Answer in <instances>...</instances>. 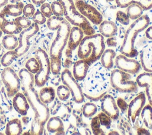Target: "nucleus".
Masks as SVG:
<instances>
[{"label": "nucleus", "instance_id": "c9c22d12", "mask_svg": "<svg viewBox=\"0 0 152 135\" xmlns=\"http://www.w3.org/2000/svg\"><path fill=\"white\" fill-rule=\"evenodd\" d=\"M101 124L99 119L98 116L94 117L91 121V128L93 131V133L96 135L99 134H104L103 131L100 128Z\"/></svg>", "mask_w": 152, "mask_h": 135}, {"label": "nucleus", "instance_id": "1a4fd4ad", "mask_svg": "<svg viewBox=\"0 0 152 135\" xmlns=\"http://www.w3.org/2000/svg\"><path fill=\"white\" fill-rule=\"evenodd\" d=\"M2 81L5 85L8 97H13L21 89V81L18 75L10 67H5L1 73Z\"/></svg>", "mask_w": 152, "mask_h": 135}, {"label": "nucleus", "instance_id": "603ef678", "mask_svg": "<svg viewBox=\"0 0 152 135\" xmlns=\"http://www.w3.org/2000/svg\"><path fill=\"white\" fill-rule=\"evenodd\" d=\"M107 1H108V2H112V1H115V0H106Z\"/></svg>", "mask_w": 152, "mask_h": 135}, {"label": "nucleus", "instance_id": "393cba45", "mask_svg": "<svg viewBox=\"0 0 152 135\" xmlns=\"http://www.w3.org/2000/svg\"><path fill=\"white\" fill-rule=\"evenodd\" d=\"M23 8L24 4L21 2H19L16 4H7L4 6L1 12L3 13L5 15H8L17 17L21 15Z\"/></svg>", "mask_w": 152, "mask_h": 135}, {"label": "nucleus", "instance_id": "f8f14e48", "mask_svg": "<svg viewBox=\"0 0 152 135\" xmlns=\"http://www.w3.org/2000/svg\"><path fill=\"white\" fill-rule=\"evenodd\" d=\"M115 64L116 68L131 74H137L142 68L140 62L137 60L122 54L116 56Z\"/></svg>", "mask_w": 152, "mask_h": 135}, {"label": "nucleus", "instance_id": "8fccbe9b", "mask_svg": "<svg viewBox=\"0 0 152 135\" xmlns=\"http://www.w3.org/2000/svg\"><path fill=\"white\" fill-rule=\"evenodd\" d=\"M11 4H16L20 2L21 0H8Z\"/></svg>", "mask_w": 152, "mask_h": 135}, {"label": "nucleus", "instance_id": "cd10ccee", "mask_svg": "<svg viewBox=\"0 0 152 135\" xmlns=\"http://www.w3.org/2000/svg\"><path fill=\"white\" fill-rule=\"evenodd\" d=\"M144 10L137 4H131L126 7V13L131 20H135L143 14Z\"/></svg>", "mask_w": 152, "mask_h": 135}, {"label": "nucleus", "instance_id": "4468645a", "mask_svg": "<svg viewBox=\"0 0 152 135\" xmlns=\"http://www.w3.org/2000/svg\"><path fill=\"white\" fill-rule=\"evenodd\" d=\"M101 110L112 120H116L119 115V110L115 98L109 94L104 95L101 99Z\"/></svg>", "mask_w": 152, "mask_h": 135}, {"label": "nucleus", "instance_id": "f3484780", "mask_svg": "<svg viewBox=\"0 0 152 135\" xmlns=\"http://www.w3.org/2000/svg\"><path fill=\"white\" fill-rule=\"evenodd\" d=\"M84 36V34L81 29L77 26H73L71 27L67 42L68 49L71 51H74L78 48Z\"/></svg>", "mask_w": 152, "mask_h": 135}, {"label": "nucleus", "instance_id": "0eeeda50", "mask_svg": "<svg viewBox=\"0 0 152 135\" xmlns=\"http://www.w3.org/2000/svg\"><path fill=\"white\" fill-rule=\"evenodd\" d=\"M34 57L39 63V69L34 75V84L36 86L43 87L48 81L50 73V59L48 54L43 49L36 51Z\"/></svg>", "mask_w": 152, "mask_h": 135}, {"label": "nucleus", "instance_id": "c03bdc74", "mask_svg": "<svg viewBox=\"0 0 152 135\" xmlns=\"http://www.w3.org/2000/svg\"><path fill=\"white\" fill-rule=\"evenodd\" d=\"M40 11L45 15V17L48 18H49L53 15L50 5L48 3L45 2L43 4H42L40 6Z\"/></svg>", "mask_w": 152, "mask_h": 135}, {"label": "nucleus", "instance_id": "49530a36", "mask_svg": "<svg viewBox=\"0 0 152 135\" xmlns=\"http://www.w3.org/2000/svg\"><path fill=\"white\" fill-rule=\"evenodd\" d=\"M145 34L147 39L152 40V26H148L145 29Z\"/></svg>", "mask_w": 152, "mask_h": 135}, {"label": "nucleus", "instance_id": "39448f33", "mask_svg": "<svg viewBox=\"0 0 152 135\" xmlns=\"http://www.w3.org/2000/svg\"><path fill=\"white\" fill-rule=\"evenodd\" d=\"M63 6L64 18L74 26L81 29L84 35H91L96 33L90 21L77 10L73 0H58Z\"/></svg>", "mask_w": 152, "mask_h": 135}, {"label": "nucleus", "instance_id": "37998d69", "mask_svg": "<svg viewBox=\"0 0 152 135\" xmlns=\"http://www.w3.org/2000/svg\"><path fill=\"white\" fill-rule=\"evenodd\" d=\"M36 10L34 6L31 4H27L24 6L23 10V14L24 16L30 18H32L34 14L35 13Z\"/></svg>", "mask_w": 152, "mask_h": 135}, {"label": "nucleus", "instance_id": "72a5a7b5", "mask_svg": "<svg viewBox=\"0 0 152 135\" xmlns=\"http://www.w3.org/2000/svg\"><path fill=\"white\" fill-rule=\"evenodd\" d=\"M56 94L58 99L62 101L68 100L71 96V92L69 89L64 84L59 85L57 87Z\"/></svg>", "mask_w": 152, "mask_h": 135}, {"label": "nucleus", "instance_id": "e433bc0d", "mask_svg": "<svg viewBox=\"0 0 152 135\" xmlns=\"http://www.w3.org/2000/svg\"><path fill=\"white\" fill-rule=\"evenodd\" d=\"M51 9L53 15L57 17L64 16V8L61 3L59 1H55L50 4Z\"/></svg>", "mask_w": 152, "mask_h": 135}, {"label": "nucleus", "instance_id": "473e14b6", "mask_svg": "<svg viewBox=\"0 0 152 135\" xmlns=\"http://www.w3.org/2000/svg\"><path fill=\"white\" fill-rule=\"evenodd\" d=\"M50 72L53 75H58L61 70L62 61L61 58L50 57Z\"/></svg>", "mask_w": 152, "mask_h": 135}, {"label": "nucleus", "instance_id": "ddd939ff", "mask_svg": "<svg viewBox=\"0 0 152 135\" xmlns=\"http://www.w3.org/2000/svg\"><path fill=\"white\" fill-rule=\"evenodd\" d=\"M146 99L145 94L144 92H140L128 104V117L132 125L135 124L137 118L140 117L141 112L145 106Z\"/></svg>", "mask_w": 152, "mask_h": 135}, {"label": "nucleus", "instance_id": "4c0bfd02", "mask_svg": "<svg viewBox=\"0 0 152 135\" xmlns=\"http://www.w3.org/2000/svg\"><path fill=\"white\" fill-rule=\"evenodd\" d=\"M14 22L21 29H26L31 24V20L25 16H18L14 20Z\"/></svg>", "mask_w": 152, "mask_h": 135}, {"label": "nucleus", "instance_id": "09e8293b", "mask_svg": "<svg viewBox=\"0 0 152 135\" xmlns=\"http://www.w3.org/2000/svg\"><path fill=\"white\" fill-rule=\"evenodd\" d=\"M8 0H0V8L7 4Z\"/></svg>", "mask_w": 152, "mask_h": 135}, {"label": "nucleus", "instance_id": "5701e85b", "mask_svg": "<svg viewBox=\"0 0 152 135\" xmlns=\"http://www.w3.org/2000/svg\"><path fill=\"white\" fill-rule=\"evenodd\" d=\"M116 56V53L113 49L110 48L105 49L100 58L102 65L107 70H110L113 67V59Z\"/></svg>", "mask_w": 152, "mask_h": 135}, {"label": "nucleus", "instance_id": "7c9ffc66", "mask_svg": "<svg viewBox=\"0 0 152 135\" xmlns=\"http://www.w3.org/2000/svg\"><path fill=\"white\" fill-rule=\"evenodd\" d=\"M18 56L14 50H10L5 53L1 59V64L4 67H9Z\"/></svg>", "mask_w": 152, "mask_h": 135}, {"label": "nucleus", "instance_id": "a18cd8bd", "mask_svg": "<svg viewBox=\"0 0 152 135\" xmlns=\"http://www.w3.org/2000/svg\"><path fill=\"white\" fill-rule=\"evenodd\" d=\"M116 104L118 108H119L122 112H124L128 110V104H127L126 101L122 98H118L116 101Z\"/></svg>", "mask_w": 152, "mask_h": 135}, {"label": "nucleus", "instance_id": "a878e982", "mask_svg": "<svg viewBox=\"0 0 152 135\" xmlns=\"http://www.w3.org/2000/svg\"><path fill=\"white\" fill-rule=\"evenodd\" d=\"M23 132L22 124L18 118L10 120L6 125L5 133L7 135H20Z\"/></svg>", "mask_w": 152, "mask_h": 135}, {"label": "nucleus", "instance_id": "f704fd0d", "mask_svg": "<svg viewBox=\"0 0 152 135\" xmlns=\"http://www.w3.org/2000/svg\"><path fill=\"white\" fill-rule=\"evenodd\" d=\"M39 63L35 57L28 59L26 62V68L31 73L35 74L39 69Z\"/></svg>", "mask_w": 152, "mask_h": 135}, {"label": "nucleus", "instance_id": "20e7f679", "mask_svg": "<svg viewBox=\"0 0 152 135\" xmlns=\"http://www.w3.org/2000/svg\"><path fill=\"white\" fill-rule=\"evenodd\" d=\"M150 21V17L147 14H142L140 18L134 21L126 30L119 49L121 54L129 58H134L138 55L135 47L136 38L139 33L145 30L149 26Z\"/></svg>", "mask_w": 152, "mask_h": 135}, {"label": "nucleus", "instance_id": "dca6fc26", "mask_svg": "<svg viewBox=\"0 0 152 135\" xmlns=\"http://www.w3.org/2000/svg\"><path fill=\"white\" fill-rule=\"evenodd\" d=\"M12 106L14 109L23 116L27 115L30 108V105L27 98L23 93L19 92L13 96Z\"/></svg>", "mask_w": 152, "mask_h": 135}, {"label": "nucleus", "instance_id": "a19ab883", "mask_svg": "<svg viewBox=\"0 0 152 135\" xmlns=\"http://www.w3.org/2000/svg\"><path fill=\"white\" fill-rule=\"evenodd\" d=\"M44 130V125L33 119L31 126V134H42Z\"/></svg>", "mask_w": 152, "mask_h": 135}, {"label": "nucleus", "instance_id": "bb28decb", "mask_svg": "<svg viewBox=\"0 0 152 135\" xmlns=\"http://www.w3.org/2000/svg\"><path fill=\"white\" fill-rule=\"evenodd\" d=\"M39 96L40 101L45 104H49L52 102L56 96L55 89L52 87H45L40 89Z\"/></svg>", "mask_w": 152, "mask_h": 135}, {"label": "nucleus", "instance_id": "2f4dec72", "mask_svg": "<svg viewBox=\"0 0 152 135\" xmlns=\"http://www.w3.org/2000/svg\"><path fill=\"white\" fill-rule=\"evenodd\" d=\"M97 112V107L93 102L86 103L82 108V113L86 118L93 117Z\"/></svg>", "mask_w": 152, "mask_h": 135}, {"label": "nucleus", "instance_id": "58836bf2", "mask_svg": "<svg viewBox=\"0 0 152 135\" xmlns=\"http://www.w3.org/2000/svg\"><path fill=\"white\" fill-rule=\"evenodd\" d=\"M97 116L99 117L101 125L105 127L107 129L110 128L112 124V119L109 115H107L102 111L99 113Z\"/></svg>", "mask_w": 152, "mask_h": 135}, {"label": "nucleus", "instance_id": "4be33fe9", "mask_svg": "<svg viewBox=\"0 0 152 135\" xmlns=\"http://www.w3.org/2000/svg\"><path fill=\"white\" fill-rule=\"evenodd\" d=\"M141 65L147 72L152 73V45L144 48L141 54Z\"/></svg>", "mask_w": 152, "mask_h": 135}, {"label": "nucleus", "instance_id": "2eb2a0df", "mask_svg": "<svg viewBox=\"0 0 152 135\" xmlns=\"http://www.w3.org/2000/svg\"><path fill=\"white\" fill-rule=\"evenodd\" d=\"M135 81L138 87L145 89V96L148 103L152 106V73L145 71L139 74Z\"/></svg>", "mask_w": 152, "mask_h": 135}, {"label": "nucleus", "instance_id": "79ce46f5", "mask_svg": "<svg viewBox=\"0 0 152 135\" xmlns=\"http://www.w3.org/2000/svg\"><path fill=\"white\" fill-rule=\"evenodd\" d=\"M32 20L33 22L37 23L38 25L43 24L46 21V17L42 13V12L39 10L35 11V13L32 17Z\"/></svg>", "mask_w": 152, "mask_h": 135}, {"label": "nucleus", "instance_id": "f257e3e1", "mask_svg": "<svg viewBox=\"0 0 152 135\" xmlns=\"http://www.w3.org/2000/svg\"><path fill=\"white\" fill-rule=\"evenodd\" d=\"M18 76L21 81L23 93L34 111V120L45 125L49 118L50 111L46 104L40 101L38 92L34 87V76L26 68H23L20 70Z\"/></svg>", "mask_w": 152, "mask_h": 135}, {"label": "nucleus", "instance_id": "9d476101", "mask_svg": "<svg viewBox=\"0 0 152 135\" xmlns=\"http://www.w3.org/2000/svg\"><path fill=\"white\" fill-rule=\"evenodd\" d=\"M39 30V27L36 23H32L30 27L24 29L19 33L18 45L14 49L18 56H21L26 54L30 48V39L33 37Z\"/></svg>", "mask_w": 152, "mask_h": 135}, {"label": "nucleus", "instance_id": "412c9836", "mask_svg": "<svg viewBox=\"0 0 152 135\" xmlns=\"http://www.w3.org/2000/svg\"><path fill=\"white\" fill-rule=\"evenodd\" d=\"M99 30L104 37H110L115 36L117 33L118 27L116 24L112 21L103 20L99 24Z\"/></svg>", "mask_w": 152, "mask_h": 135}, {"label": "nucleus", "instance_id": "f03ea898", "mask_svg": "<svg viewBox=\"0 0 152 135\" xmlns=\"http://www.w3.org/2000/svg\"><path fill=\"white\" fill-rule=\"evenodd\" d=\"M48 29L57 30L56 35L53 40L49 50L50 57L61 58L62 52L67 45L71 24L63 17L52 15L46 21Z\"/></svg>", "mask_w": 152, "mask_h": 135}, {"label": "nucleus", "instance_id": "6e6552de", "mask_svg": "<svg viewBox=\"0 0 152 135\" xmlns=\"http://www.w3.org/2000/svg\"><path fill=\"white\" fill-rule=\"evenodd\" d=\"M61 79L63 84L69 89L74 101L77 103H82L85 97L83 89L69 69L65 68L62 71Z\"/></svg>", "mask_w": 152, "mask_h": 135}, {"label": "nucleus", "instance_id": "c85d7f7f", "mask_svg": "<svg viewBox=\"0 0 152 135\" xmlns=\"http://www.w3.org/2000/svg\"><path fill=\"white\" fill-rule=\"evenodd\" d=\"M146 127H152V106L149 103L144 106L141 112L140 115Z\"/></svg>", "mask_w": 152, "mask_h": 135}, {"label": "nucleus", "instance_id": "7ed1b4c3", "mask_svg": "<svg viewBox=\"0 0 152 135\" xmlns=\"http://www.w3.org/2000/svg\"><path fill=\"white\" fill-rule=\"evenodd\" d=\"M104 50V37L100 33H94L84 36L78 46L77 56L90 66L100 59Z\"/></svg>", "mask_w": 152, "mask_h": 135}, {"label": "nucleus", "instance_id": "3c124183", "mask_svg": "<svg viewBox=\"0 0 152 135\" xmlns=\"http://www.w3.org/2000/svg\"><path fill=\"white\" fill-rule=\"evenodd\" d=\"M2 33H3V32H2V30H1V29H0V37L2 36Z\"/></svg>", "mask_w": 152, "mask_h": 135}, {"label": "nucleus", "instance_id": "423d86ee", "mask_svg": "<svg viewBox=\"0 0 152 135\" xmlns=\"http://www.w3.org/2000/svg\"><path fill=\"white\" fill-rule=\"evenodd\" d=\"M110 84L114 89L120 93H129L138 91V86L137 82L132 80L131 74L118 68L111 71Z\"/></svg>", "mask_w": 152, "mask_h": 135}, {"label": "nucleus", "instance_id": "6ab92c4d", "mask_svg": "<svg viewBox=\"0 0 152 135\" xmlns=\"http://www.w3.org/2000/svg\"><path fill=\"white\" fill-rule=\"evenodd\" d=\"M88 69V64L84 60L80 59L74 64L72 75L78 81H82L86 77Z\"/></svg>", "mask_w": 152, "mask_h": 135}, {"label": "nucleus", "instance_id": "aec40b11", "mask_svg": "<svg viewBox=\"0 0 152 135\" xmlns=\"http://www.w3.org/2000/svg\"><path fill=\"white\" fill-rule=\"evenodd\" d=\"M46 128L49 133L64 134V125L62 120L58 117L49 118L47 121Z\"/></svg>", "mask_w": 152, "mask_h": 135}, {"label": "nucleus", "instance_id": "a211bd4d", "mask_svg": "<svg viewBox=\"0 0 152 135\" xmlns=\"http://www.w3.org/2000/svg\"><path fill=\"white\" fill-rule=\"evenodd\" d=\"M0 29L3 33L7 34H19L23 29L20 27L14 21H8L5 15L0 12Z\"/></svg>", "mask_w": 152, "mask_h": 135}, {"label": "nucleus", "instance_id": "c756f323", "mask_svg": "<svg viewBox=\"0 0 152 135\" xmlns=\"http://www.w3.org/2000/svg\"><path fill=\"white\" fill-rule=\"evenodd\" d=\"M2 43L6 49L14 50L18 45V40L15 34H7L3 37Z\"/></svg>", "mask_w": 152, "mask_h": 135}, {"label": "nucleus", "instance_id": "b1692460", "mask_svg": "<svg viewBox=\"0 0 152 135\" xmlns=\"http://www.w3.org/2000/svg\"><path fill=\"white\" fill-rule=\"evenodd\" d=\"M117 6L121 8H126L129 5L135 3L140 5L144 11L152 8V0H115Z\"/></svg>", "mask_w": 152, "mask_h": 135}, {"label": "nucleus", "instance_id": "ea45409f", "mask_svg": "<svg viewBox=\"0 0 152 135\" xmlns=\"http://www.w3.org/2000/svg\"><path fill=\"white\" fill-rule=\"evenodd\" d=\"M116 20L121 24L127 26L129 24L130 19L126 12L122 11H118L116 14Z\"/></svg>", "mask_w": 152, "mask_h": 135}, {"label": "nucleus", "instance_id": "9b49d317", "mask_svg": "<svg viewBox=\"0 0 152 135\" xmlns=\"http://www.w3.org/2000/svg\"><path fill=\"white\" fill-rule=\"evenodd\" d=\"M75 5L78 11L89 21L95 25H99L103 21L102 14L93 6L83 0H77Z\"/></svg>", "mask_w": 152, "mask_h": 135}, {"label": "nucleus", "instance_id": "de8ad7c7", "mask_svg": "<svg viewBox=\"0 0 152 135\" xmlns=\"http://www.w3.org/2000/svg\"><path fill=\"white\" fill-rule=\"evenodd\" d=\"M31 1L34 5L39 6L43 4V3H45L46 0H31Z\"/></svg>", "mask_w": 152, "mask_h": 135}]
</instances>
